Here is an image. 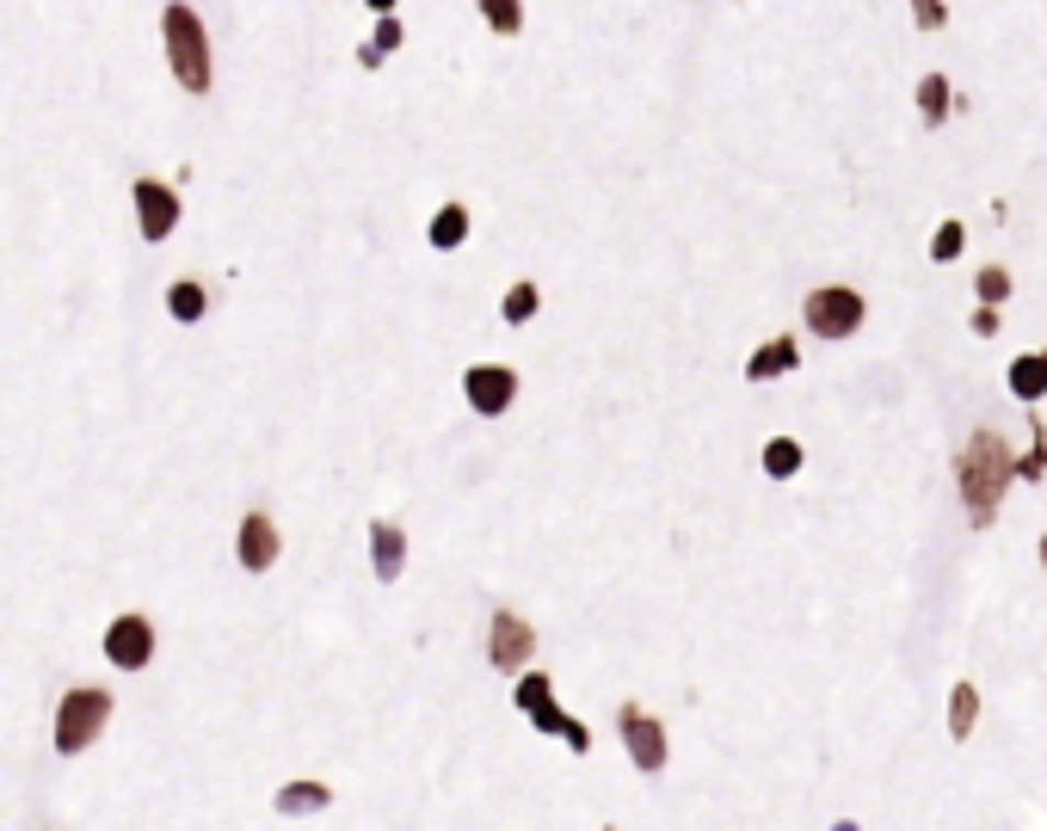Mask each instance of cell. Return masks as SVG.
<instances>
[{
  "instance_id": "1",
  "label": "cell",
  "mask_w": 1047,
  "mask_h": 831,
  "mask_svg": "<svg viewBox=\"0 0 1047 831\" xmlns=\"http://www.w3.org/2000/svg\"><path fill=\"white\" fill-rule=\"evenodd\" d=\"M1016 481V456L1011 443L999 438V431H980V438H968V450H961V505H968L973 524H992L999 518V499L1004 486Z\"/></svg>"
},
{
  "instance_id": "2",
  "label": "cell",
  "mask_w": 1047,
  "mask_h": 831,
  "mask_svg": "<svg viewBox=\"0 0 1047 831\" xmlns=\"http://www.w3.org/2000/svg\"><path fill=\"white\" fill-rule=\"evenodd\" d=\"M160 37H167L172 80H179L186 93H210V37H203V19L191 13V7H167Z\"/></svg>"
},
{
  "instance_id": "3",
  "label": "cell",
  "mask_w": 1047,
  "mask_h": 831,
  "mask_svg": "<svg viewBox=\"0 0 1047 831\" xmlns=\"http://www.w3.org/2000/svg\"><path fill=\"white\" fill-rule=\"evenodd\" d=\"M105 721H111V690L105 684H75V690H63V703H56V752L80 757L99 733H105Z\"/></svg>"
},
{
  "instance_id": "4",
  "label": "cell",
  "mask_w": 1047,
  "mask_h": 831,
  "mask_svg": "<svg viewBox=\"0 0 1047 831\" xmlns=\"http://www.w3.org/2000/svg\"><path fill=\"white\" fill-rule=\"evenodd\" d=\"M801 314H807V327L820 333V339H850V333L862 327L869 302H862V290H850V283H826V290H807Z\"/></svg>"
},
{
  "instance_id": "5",
  "label": "cell",
  "mask_w": 1047,
  "mask_h": 831,
  "mask_svg": "<svg viewBox=\"0 0 1047 831\" xmlns=\"http://www.w3.org/2000/svg\"><path fill=\"white\" fill-rule=\"evenodd\" d=\"M616 727H623V745H628V757H635V770H642V776H659V770H666V757H672V745H666V727H659L642 703H623V708H616Z\"/></svg>"
},
{
  "instance_id": "6",
  "label": "cell",
  "mask_w": 1047,
  "mask_h": 831,
  "mask_svg": "<svg viewBox=\"0 0 1047 831\" xmlns=\"http://www.w3.org/2000/svg\"><path fill=\"white\" fill-rule=\"evenodd\" d=\"M531 653H536V628L517 610H493V622H487V659H493L500 672H524Z\"/></svg>"
},
{
  "instance_id": "7",
  "label": "cell",
  "mask_w": 1047,
  "mask_h": 831,
  "mask_svg": "<svg viewBox=\"0 0 1047 831\" xmlns=\"http://www.w3.org/2000/svg\"><path fill=\"white\" fill-rule=\"evenodd\" d=\"M105 659L118 665V672H142V665H155V622L148 616H118V622L105 628Z\"/></svg>"
},
{
  "instance_id": "8",
  "label": "cell",
  "mask_w": 1047,
  "mask_h": 831,
  "mask_svg": "<svg viewBox=\"0 0 1047 831\" xmlns=\"http://www.w3.org/2000/svg\"><path fill=\"white\" fill-rule=\"evenodd\" d=\"M136 222H142V240H167L179 228V191L160 186V179H136Z\"/></svg>"
},
{
  "instance_id": "9",
  "label": "cell",
  "mask_w": 1047,
  "mask_h": 831,
  "mask_svg": "<svg viewBox=\"0 0 1047 831\" xmlns=\"http://www.w3.org/2000/svg\"><path fill=\"white\" fill-rule=\"evenodd\" d=\"M463 389H469V407L487 413V419H500V413L517 401V377L505 370V363H475L469 377H463Z\"/></svg>"
},
{
  "instance_id": "10",
  "label": "cell",
  "mask_w": 1047,
  "mask_h": 831,
  "mask_svg": "<svg viewBox=\"0 0 1047 831\" xmlns=\"http://www.w3.org/2000/svg\"><path fill=\"white\" fill-rule=\"evenodd\" d=\"M278 549H283L278 524H271L266 512H247V518H241V536H235V554H241V566H247V573H266V566L278 561Z\"/></svg>"
},
{
  "instance_id": "11",
  "label": "cell",
  "mask_w": 1047,
  "mask_h": 831,
  "mask_svg": "<svg viewBox=\"0 0 1047 831\" xmlns=\"http://www.w3.org/2000/svg\"><path fill=\"white\" fill-rule=\"evenodd\" d=\"M370 561H376V580H382V585L401 580V566H406V536H401V524H389V518L370 524Z\"/></svg>"
},
{
  "instance_id": "12",
  "label": "cell",
  "mask_w": 1047,
  "mask_h": 831,
  "mask_svg": "<svg viewBox=\"0 0 1047 831\" xmlns=\"http://www.w3.org/2000/svg\"><path fill=\"white\" fill-rule=\"evenodd\" d=\"M327 807H333V788H327V783H309V776H302V783H283V788H278V813H283V819L327 813Z\"/></svg>"
},
{
  "instance_id": "13",
  "label": "cell",
  "mask_w": 1047,
  "mask_h": 831,
  "mask_svg": "<svg viewBox=\"0 0 1047 831\" xmlns=\"http://www.w3.org/2000/svg\"><path fill=\"white\" fill-rule=\"evenodd\" d=\"M531 721H536V733H548V739H561L567 752H592V733H586V721H573V715H561V703H548V708H536Z\"/></svg>"
},
{
  "instance_id": "14",
  "label": "cell",
  "mask_w": 1047,
  "mask_h": 831,
  "mask_svg": "<svg viewBox=\"0 0 1047 831\" xmlns=\"http://www.w3.org/2000/svg\"><path fill=\"white\" fill-rule=\"evenodd\" d=\"M795 363H801L795 339H770V346H758V351L746 358V377H751V382H770V377H789Z\"/></svg>"
},
{
  "instance_id": "15",
  "label": "cell",
  "mask_w": 1047,
  "mask_h": 831,
  "mask_svg": "<svg viewBox=\"0 0 1047 831\" xmlns=\"http://www.w3.org/2000/svg\"><path fill=\"white\" fill-rule=\"evenodd\" d=\"M203 308H210V290H203L198 278H179L167 283V314L179 321V327H191V321H203Z\"/></svg>"
},
{
  "instance_id": "16",
  "label": "cell",
  "mask_w": 1047,
  "mask_h": 831,
  "mask_svg": "<svg viewBox=\"0 0 1047 831\" xmlns=\"http://www.w3.org/2000/svg\"><path fill=\"white\" fill-rule=\"evenodd\" d=\"M463 240H469V210H463V204H444L438 216H432V247H438V252H456Z\"/></svg>"
},
{
  "instance_id": "17",
  "label": "cell",
  "mask_w": 1047,
  "mask_h": 831,
  "mask_svg": "<svg viewBox=\"0 0 1047 831\" xmlns=\"http://www.w3.org/2000/svg\"><path fill=\"white\" fill-rule=\"evenodd\" d=\"M980 721V684H955L949 690V739H968Z\"/></svg>"
},
{
  "instance_id": "18",
  "label": "cell",
  "mask_w": 1047,
  "mask_h": 831,
  "mask_svg": "<svg viewBox=\"0 0 1047 831\" xmlns=\"http://www.w3.org/2000/svg\"><path fill=\"white\" fill-rule=\"evenodd\" d=\"M512 703L524 708V715H536V708H548V703H555V677H548V672H524V677H517V684H512Z\"/></svg>"
},
{
  "instance_id": "19",
  "label": "cell",
  "mask_w": 1047,
  "mask_h": 831,
  "mask_svg": "<svg viewBox=\"0 0 1047 831\" xmlns=\"http://www.w3.org/2000/svg\"><path fill=\"white\" fill-rule=\"evenodd\" d=\"M758 462H765L770 481H789V474H801V443H795V438H770Z\"/></svg>"
},
{
  "instance_id": "20",
  "label": "cell",
  "mask_w": 1047,
  "mask_h": 831,
  "mask_svg": "<svg viewBox=\"0 0 1047 831\" xmlns=\"http://www.w3.org/2000/svg\"><path fill=\"white\" fill-rule=\"evenodd\" d=\"M1011 394H1016V401H1029V407L1042 401V394H1047V370H1042V358H1016V363H1011Z\"/></svg>"
},
{
  "instance_id": "21",
  "label": "cell",
  "mask_w": 1047,
  "mask_h": 831,
  "mask_svg": "<svg viewBox=\"0 0 1047 831\" xmlns=\"http://www.w3.org/2000/svg\"><path fill=\"white\" fill-rule=\"evenodd\" d=\"M918 111H924V124H931V130L949 117V80H943V75H924L918 80Z\"/></svg>"
},
{
  "instance_id": "22",
  "label": "cell",
  "mask_w": 1047,
  "mask_h": 831,
  "mask_svg": "<svg viewBox=\"0 0 1047 831\" xmlns=\"http://www.w3.org/2000/svg\"><path fill=\"white\" fill-rule=\"evenodd\" d=\"M536 308H543V290H536V283H512V290H505V302H500V314L512 321V327L536 321Z\"/></svg>"
},
{
  "instance_id": "23",
  "label": "cell",
  "mask_w": 1047,
  "mask_h": 831,
  "mask_svg": "<svg viewBox=\"0 0 1047 831\" xmlns=\"http://www.w3.org/2000/svg\"><path fill=\"white\" fill-rule=\"evenodd\" d=\"M401 44H406V32H401V19L389 13V19H382V25H376V37H370V44L358 49V63H364V68H376V63H382V56H389V49H401Z\"/></svg>"
},
{
  "instance_id": "24",
  "label": "cell",
  "mask_w": 1047,
  "mask_h": 831,
  "mask_svg": "<svg viewBox=\"0 0 1047 831\" xmlns=\"http://www.w3.org/2000/svg\"><path fill=\"white\" fill-rule=\"evenodd\" d=\"M1029 456H1016V481H1042V474H1047V425L1042 419H1035L1029 425Z\"/></svg>"
},
{
  "instance_id": "25",
  "label": "cell",
  "mask_w": 1047,
  "mask_h": 831,
  "mask_svg": "<svg viewBox=\"0 0 1047 831\" xmlns=\"http://www.w3.org/2000/svg\"><path fill=\"white\" fill-rule=\"evenodd\" d=\"M973 290H980V308H999V302L1011 296V271H1004V266H980Z\"/></svg>"
},
{
  "instance_id": "26",
  "label": "cell",
  "mask_w": 1047,
  "mask_h": 831,
  "mask_svg": "<svg viewBox=\"0 0 1047 831\" xmlns=\"http://www.w3.org/2000/svg\"><path fill=\"white\" fill-rule=\"evenodd\" d=\"M481 19L493 25V32H505V37H512L517 25H524V7H517V0H481Z\"/></svg>"
},
{
  "instance_id": "27",
  "label": "cell",
  "mask_w": 1047,
  "mask_h": 831,
  "mask_svg": "<svg viewBox=\"0 0 1047 831\" xmlns=\"http://www.w3.org/2000/svg\"><path fill=\"white\" fill-rule=\"evenodd\" d=\"M961 240H968V228H961V222H943V228H937V240H931V259H937V266L961 259Z\"/></svg>"
},
{
  "instance_id": "28",
  "label": "cell",
  "mask_w": 1047,
  "mask_h": 831,
  "mask_svg": "<svg viewBox=\"0 0 1047 831\" xmlns=\"http://www.w3.org/2000/svg\"><path fill=\"white\" fill-rule=\"evenodd\" d=\"M912 19H918L924 32H937V25H943L949 13H943V0H912Z\"/></svg>"
},
{
  "instance_id": "29",
  "label": "cell",
  "mask_w": 1047,
  "mask_h": 831,
  "mask_svg": "<svg viewBox=\"0 0 1047 831\" xmlns=\"http://www.w3.org/2000/svg\"><path fill=\"white\" fill-rule=\"evenodd\" d=\"M973 333H999V308H980V314H973Z\"/></svg>"
},
{
  "instance_id": "30",
  "label": "cell",
  "mask_w": 1047,
  "mask_h": 831,
  "mask_svg": "<svg viewBox=\"0 0 1047 831\" xmlns=\"http://www.w3.org/2000/svg\"><path fill=\"white\" fill-rule=\"evenodd\" d=\"M370 7H376V13H382V19H389V13H394V0H370Z\"/></svg>"
},
{
  "instance_id": "31",
  "label": "cell",
  "mask_w": 1047,
  "mask_h": 831,
  "mask_svg": "<svg viewBox=\"0 0 1047 831\" xmlns=\"http://www.w3.org/2000/svg\"><path fill=\"white\" fill-rule=\"evenodd\" d=\"M832 831H862V826H857V819H838V826H832Z\"/></svg>"
},
{
  "instance_id": "32",
  "label": "cell",
  "mask_w": 1047,
  "mask_h": 831,
  "mask_svg": "<svg viewBox=\"0 0 1047 831\" xmlns=\"http://www.w3.org/2000/svg\"><path fill=\"white\" fill-rule=\"evenodd\" d=\"M1042 566H1047V536H1042Z\"/></svg>"
},
{
  "instance_id": "33",
  "label": "cell",
  "mask_w": 1047,
  "mask_h": 831,
  "mask_svg": "<svg viewBox=\"0 0 1047 831\" xmlns=\"http://www.w3.org/2000/svg\"><path fill=\"white\" fill-rule=\"evenodd\" d=\"M1042 370H1047V351H1042Z\"/></svg>"
},
{
  "instance_id": "34",
  "label": "cell",
  "mask_w": 1047,
  "mask_h": 831,
  "mask_svg": "<svg viewBox=\"0 0 1047 831\" xmlns=\"http://www.w3.org/2000/svg\"><path fill=\"white\" fill-rule=\"evenodd\" d=\"M604 831H610V826H604Z\"/></svg>"
}]
</instances>
